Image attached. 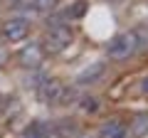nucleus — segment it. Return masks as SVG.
Masks as SVG:
<instances>
[{
    "instance_id": "1",
    "label": "nucleus",
    "mask_w": 148,
    "mask_h": 138,
    "mask_svg": "<svg viewBox=\"0 0 148 138\" xmlns=\"http://www.w3.org/2000/svg\"><path fill=\"white\" fill-rule=\"evenodd\" d=\"M74 40V32L69 25H64V22H57V25H52L47 32H45V40H42V49L47 54H62L64 49L72 44Z\"/></svg>"
},
{
    "instance_id": "2",
    "label": "nucleus",
    "mask_w": 148,
    "mask_h": 138,
    "mask_svg": "<svg viewBox=\"0 0 148 138\" xmlns=\"http://www.w3.org/2000/svg\"><path fill=\"white\" fill-rule=\"evenodd\" d=\"M141 47V40H138V32H119L109 40L106 44V52H109L111 59H128L136 49Z\"/></svg>"
},
{
    "instance_id": "3",
    "label": "nucleus",
    "mask_w": 148,
    "mask_h": 138,
    "mask_svg": "<svg viewBox=\"0 0 148 138\" xmlns=\"http://www.w3.org/2000/svg\"><path fill=\"white\" fill-rule=\"evenodd\" d=\"M0 32L8 42H22L30 35V20L27 17H10L8 22H3Z\"/></svg>"
},
{
    "instance_id": "4",
    "label": "nucleus",
    "mask_w": 148,
    "mask_h": 138,
    "mask_svg": "<svg viewBox=\"0 0 148 138\" xmlns=\"http://www.w3.org/2000/svg\"><path fill=\"white\" fill-rule=\"evenodd\" d=\"M62 81L57 79H42L37 84V99L42 104H59V96H62Z\"/></svg>"
},
{
    "instance_id": "5",
    "label": "nucleus",
    "mask_w": 148,
    "mask_h": 138,
    "mask_svg": "<svg viewBox=\"0 0 148 138\" xmlns=\"http://www.w3.org/2000/svg\"><path fill=\"white\" fill-rule=\"evenodd\" d=\"M104 74H106V64H104V62H91L86 69H82L79 74H77V81H74V86L96 84V81H99Z\"/></svg>"
},
{
    "instance_id": "6",
    "label": "nucleus",
    "mask_w": 148,
    "mask_h": 138,
    "mask_svg": "<svg viewBox=\"0 0 148 138\" xmlns=\"http://www.w3.org/2000/svg\"><path fill=\"white\" fill-rule=\"evenodd\" d=\"M126 136H128V126L121 118H111V121L101 123L99 128V138H126Z\"/></svg>"
},
{
    "instance_id": "7",
    "label": "nucleus",
    "mask_w": 148,
    "mask_h": 138,
    "mask_svg": "<svg viewBox=\"0 0 148 138\" xmlns=\"http://www.w3.org/2000/svg\"><path fill=\"white\" fill-rule=\"evenodd\" d=\"M17 59H20V64L25 69H37V67H40V62H42V49L37 47V44H27V47L20 49Z\"/></svg>"
},
{
    "instance_id": "8",
    "label": "nucleus",
    "mask_w": 148,
    "mask_h": 138,
    "mask_svg": "<svg viewBox=\"0 0 148 138\" xmlns=\"http://www.w3.org/2000/svg\"><path fill=\"white\" fill-rule=\"evenodd\" d=\"M84 12H86V0H77V3H72L69 8H64L62 15H59L57 20L52 22V25H57L59 20H77V17H82Z\"/></svg>"
},
{
    "instance_id": "9",
    "label": "nucleus",
    "mask_w": 148,
    "mask_h": 138,
    "mask_svg": "<svg viewBox=\"0 0 148 138\" xmlns=\"http://www.w3.org/2000/svg\"><path fill=\"white\" fill-rule=\"evenodd\" d=\"M148 133V113H138L128 126V136L131 138H143Z\"/></svg>"
},
{
    "instance_id": "10",
    "label": "nucleus",
    "mask_w": 148,
    "mask_h": 138,
    "mask_svg": "<svg viewBox=\"0 0 148 138\" xmlns=\"http://www.w3.org/2000/svg\"><path fill=\"white\" fill-rule=\"evenodd\" d=\"M47 131H49V121H32L25 128L22 138H47Z\"/></svg>"
},
{
    "instance_id": "11",
    "label": "nucleus",
    "mask_w": 148,
    "mask_h": 138,
    "mask_svg": "<svg viewBox=\"0 0 148 138\" xmlns=\"http://www.w3.org/2000/svg\"><path fill=\"white\" fill-rule=\"evenodd\" d=\"M79 109L84 113H96L99 111V99H96V96H82L79 99Z\"/></svg>"
},
{
    "instance_id": "12",
    "label": "nucleus",
    "mask_w": 148,
    "mask_h": 138,
    "mask_svg": "<svg viewBox=\"0 0 148 138\" xmlns=\"http://www.w3.org/2000/svg\"><path fill=\"white\" fill-rule=\"evenodd\" d=\"M57 3H59V0H32V10H37V12H49Z\"/></svg>"
},
{
    "instance_id": "13",
    "label": "nucleus",
    "mask_w": 148,
    "mask_h": 138,
    "mask_svg": "<svg viewBox=\"0 0 148 138\" xmlns=\"http://www.w3.org/2000/svg\"><path fill=\"white\" fill-rule=\"evenodd\" d=\"M5 109H8V99L0 96V113H5Z\"/></svg>"
},
{
    "instance_id": "14",
    "label": "nucleus",
    "mask_w": 148,
    "mask_h": 138,
    "mask_svg": "<svg viewBox=\"0 0 148 138\" xmlns=\"http://www.w3.org/2000/svg\"><path fill=\"white\" fill-rule=\"evenodd\" d=\"M141 89H143V91H146V94H148V77H146V79H143V84H141Z\"/></svg>"
}]
</instances>
